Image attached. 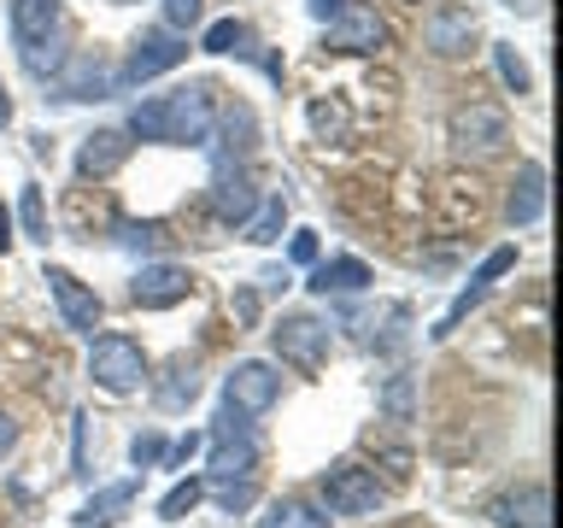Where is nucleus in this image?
I'll list each match as a JSON object with an SVG mask.
<instances>
[{
	"label": "nucleus",
	"mask_w": 563,
	"mask_h": 528,
	"mask_svg": "<svg viewBox=\"0 0 563 528\" xmlns=\"http://www.w3.org/2000/svg\"><path fill=\"white\" fill-rule=\"evenodd\" d=\"M211 123H218L211 82H188V88H170V95L141 100L130 112V135L170 141V147H200V141H211Z\"/></svg>",
	"instance_id": "f257e3e1"
},
{
	"label": "nucleus",
	"mask_w": 563,
	"mask_h": 528,
	"mask_svg": "<svg viewBox=\"0 0 563 528\" xmlns=\"http://www.w3.org/2000/svg\"><path fill=\"white\" fill-rule=\"evenodd\" d=\"M211 458H206V482H235V475H253L258 464V435L246 429V417L223 411L211 422Z\"/></svg>",
	"instance_id": "f03ea898"
},
{
	"label": "nucleus",
	"mask_w": 563,
	"mask_h": 528,
	"mask_svg": "<svg viewBox=\"0 0 563 528\" xmlns=\"http://www.w3.org/2000/svg\"><path fill=\"white\" fill-rule=\"evenodd\" d=\"M271 346H276V359H282V364H294V370H323V364H329L334 334H329L323 317L294 311V317H282V323L271 329Z\"/></svg>",
	"instance_id": "7ed1b4c3"
},
{
	"label": "nucleus",
	"mask_w": 563,
	"mask_h": 528,
	"mask_svg": "<svg viewBox=\"0 0 563 528\" xmlns=\"http://www.w3.org/2000/svg\"><path fill=\"white\" fill-rule=\"evenodd\" d=\"M88 376H95L106 394H135L141 376H147V352L130 334H100L95 352H88Z\"/></svg>",
	"instance_id": "20e7f679"
},
{
	"label": "nucleus",
	"mask_w": 563,
	"mask_h": 528,
	"mask_svg": "<svg viewBox=\"0 0 563 528\" xmlns=\"http://www.w3.org/2000/svg\"><path fill=\"white\" fill-rule=\"evenodd\" d=\"M317 493H323L329 517H376L382 499H387L382 482H376V470H358V464H334Z\"/></svg>",
	"instance_id": "39448f33"
},
{
	"label": "nucleus",
	"mask_w": 563,
	"mask_h": 528,
	"mask_svg": "<svg viewBox=\"0 0 563 528\" xmlns=\"http://www.w3.org/2000/svg\"><path fill=\"white\" fill-rule=\"evenodd\" d=\"M282 399V376L264 359H246V364H235L223 376V411H235V417H264L271 405Z\"/></svg>",
	"instance_id": "423d86ee"
},
{
	"label": "nucleus",
	"mask_w": 563,
	"mask_h": 528,
	"mask_svg": "<svg viewBox=\"0 0 563 528\" xmlns=\"http://www.w3.org/2000/svg\"><path fill=\"white\" fill-rule=\"evenodd\" d=\"M183 59H188V42H183V35H170V30L141 35V42L130 47V59H123V70H118V95H123V88H141V82L165 77V70H176Z\"/></svg>",
	"instance_id": "0eeeda50"
},
{
	"label": "nucleus",
	"mask_w": 563,
	"mask_h": 528,
	"mask_svg": "<svg viewBox=\"0 0 563 528\" xmlns=\"http://www.w3.org/2000/svg\"><path fill=\"white\" fill-rule=\"evenodd\" d=\"M118 70L100 53H65V65L53 70V100H112Z\"/></svg>",
	"instance_id": "6e6552de"
},
{
	"label": "nucleus",
	"mask_w": 563,
	"mask_h": 528,
	"mask_svg": "<svg viewBox=\"0 0 563 528\" xmlns=\"http://www.w3.org/2000/svg\"><path fill=\"white\" fill-rule=\"evenodd\" d=\"M47 288H53V306H59V317H65V329H77V334H95V323H100V294L88 288V282H77L65 271V264H47Z\"/></svg>",
	"instance_id": "1a4fd4ad"
},
{
	"label": "nucleus",
	"mask_w": 563,
	"mask_h": 528,
	"mask_svg": "<svg viewBox=\"0 0 563 528\" xmlns=\"http://www.w3.org/2000/svg\"><path fill=\"white\" fill-rule=\"evenodd\" d=\"M130 294H135L141 311H170L194 294V276H188V264H141Z\"/></svg>",
	"instance_id": "9d476101"
},
{
	"label": "nucleus",
	"mask_w": 563,
	"mask_h": 528,
	"mask_svg": "<svg viewBox=\"0 0 563 528\" xmlns=\"http://www.w3.org/2000/svg\"><path fill=\"white\" fill-rule=\"evenodd\" d=\"M329 47H341V53H376V47H387L382 12L364 7V0H346V7L329 18Z\"/></svg>",
	"instance_id": "9b49d317"
},
{
	"label": "nucleus",
	"mask_w": 563,
	"mask_h": 528,
	"mask_svg": "<svg viewBox=\"0 0 563 528\" xmlns=\"http://www.w3.org/2000/svg\"><path fill=\"white\" fill-rule=\"evenodd\" d=\"M452 141L457 147H475V153H493L499 141H510V118H505V106H487V100H470V106H457L452 112Z\"/></svg>",
	"instance_id": "f8f14e48"
},
{
	"label": "nucleus",
	"mask_w": 563,
	"mask_h": 528,
	"mask_svg": "<svg viewBox=\"0 0 563 528\" xmlns=\"http://www.w3.org/2000/svg\"><path fill=\"white\" fill-rule=\"evenodd\" d=\"M264 200V194L253 188V176H246L241 165H229V158H223V165H218V176H211V194H206V206H211V218H218V223H246V218H253V206Z\"/></svg>",
	"instance_id": "ddd939ff"
},
{
	"label": "nucleus",
	"mask_w": 563,
	"mask_h": 528,
	"mask_svg": "<svg viewBox=\"0 0 563 528\" xmlns=\"http://www.w3.org/2000/svg\"><path fill=\"white\" fill-rule=\"evenodd\" d=\"M422 42H429L434 59H464V53L475 47V12L457 7V0H446V7L429 12V24H422Z\"/></svg>",
	"instance_id": "4468645a"
},
{
	"label": "nucleus",
	"mask_w": 563,
	"mask_h": 528,
	"mask_svg": "<svg viewBox=\"0 0 563 528\" xmlns=\"http://www.w3.org/2000/svg\"><path fill=\"white\" fill-rule=\"evenodd\" d=\"M510 264H517V246H493V253L482 258V271H475V276H470V288H464V294H457V299H452V311H446V317H440V323L429 329V334H434V341H446V334H452L457 323H464V311L475 306V299H487V288H493V282H499V276L510 271Z\"/></svg>",
	"instance_id": "2eb2a0df"
},
{
	"label": "nucleus",
	"mask_w": 563,
	"mask_h": 528,
	"mask_svg": "<svg viewBox=\"0 0 563 528\" xmlns=\"http://www.w3.org/2000/svg\"><path fill=\"white\" fill-rule=\"evenodd\" d=\"M487 517L499 528H552V499H545V487H517V493H499L487 505Z\"/></svg>",
	"instance_id": "dca6fc26"
},
{
	"label": "nucleus",
	"mask_w": 563,
	"mask_h": 528,
	"mask_svg": "<svg viewBox=\"0 0 563 528\" xmlns=\"http://www.w3.org/2000/svg\"><path fill=\"white\" fill-rule=\"evenodd\" d=\"M540 218H545V165H522L517 183H510V194H505V223L528 229Z\"/></svg>",
	"instance_id": "f3484780"
},
{
	"label": "nucleus",
	"mask_w": 563,
	"mask_h": 528,
	"mask_svg": "<svg viewBox=\"0 0 563 528\" xmlns=\"http://www.w3.org/2000/svg\"><path fill=\"white\" fill-rule=\"evenodd\" d=\"M47 35H59V0H12V42L30 53Z\"/></svg>",
	"instance_id": "a211bd4d"
},
{
	"label": "nucleus",
	"mask_w": 563,
	"mask_h": 528,
	"mask_svg": "<svg viewBox=\"0 0 563 528\" xmlns=\"http://www.w3.org/2000/svg\"><path fill=\"white\" fill-rule=\"evenodd\" d=\"M130 147H135L130 130H95V135L77 147V170H82V176H112L123 158H130Z\"/></svg>",
	"instance_id": "6ab92c4d"
},
{
	"label": "nucleus",
	"mask_w": 563,
	"mask_h": 528,
	"mask_svg": "<svg viewBox=\"0 0 563 528\" xmlns=\"http://www.w3.org/2000/svg\"><path fill=\"white\" fill-rule=\"evenodd\" d=\"M369 282H376V276H369L364 258H323V264H311L306 288L329 299V294H358V288H369Z\"/></svg>",
	"instance_id": "aec40b11"
},
{
	"label": "nucleus",
	"mask_w": 563,
	"mask_h": 528,
	"mask_svg": "<svg viewBox=\"0 0 563 528\" xmlns=\"http://www.w3.org/2000/svg\"><path fill=\"white\" fill-rule=\"evenodd\" d=\"M135 493H141V482L130 475V482H112V487H100L95 499H88L82 510H77V528H118L123 522V510L135 505Z\"/></svg>",
	"instance_id": "412c9836"
},
{
	"label": "nucleus",
	"mask_w": 563,
	"mask_h": 528,
	"mask_svg": "<svg viewBox=\"0 0 563 528\" xmlns=\"http://www.w3.org/2000/svg\"><path fill=\"white\" fill-rule=\"evenodd\" d=\"M194 399H200V370H194V359H176L165 370V382L153 387V405L158 411H183V405H194Z\"/></svg>",
	"instance_id": "4be33fe9"
},
{
	"label": "nucleus",
	"mask_w": 563,
	"mask_h": 528,
	"mask_svg": "<svg viewBox=\"0 0 563 528\" xmlns=\"http://www.w3.org/2000/svg\"><path fill=\"white\" fill-rule=\"evenodd\" d=\"M282 223H288V200H282V194H271V200H258V206H253V218L241 223V241L271 246V241L282 235Z\"/></svg>",
	"instance_id": "5701e85b"
},
{
	"label": "nucleus",
	"mask_w": 563,
	"mask_h": 528,
	"mask_svg": "<svg viewBox=\"0 0 563 528\" xmlns=\"http://www.w3.org/2000/svg\"><path fill=\"white\" fill-rule=\"evenodd\" d=\"M382 417L387 422H417V376H387V387H382Z\"/></svg>",
	"instance_id": "b1692460"
},
{
	"label": "nucleus",
	"mask_w": 563,
	"mask_h": 528,
	"mask_svg": "<svg viewBox=\"0 0 563 528\" xmlns=\"http://www.w3.org/2000/svg\"><path fill=\"white\" fill-rule=\"evenodd\" d=\"M246 42H253V35H246L241 18H218V24L200 35V47H206V53H253Z\"/></svg>",
	"instance_id": "393cba45"
},
{
	"label": "nucleus",
	"mask_w": 563,
	"mask_h": 528,
	"mask_svg": "<svg viewBox=\"0 0 563 528\" xmlns=\"http://www.w3.org/2000/svg\"><path fill=\"white\" fill-rule=\"evenodd\" d=\"M200 499H206V482H200V475H188V482H176L165 499H158V517H165V522H183Z\"/></svg>",
	"instance_id": "a878e982"
},
{
	"label": "nucleus",
	"mask_w": 563,
	"mask_h": 528,
	"mask_svg": "<svg viewBox=\"0 0 563 528\" xmlns=\"http://www.w3.org/2000/svg\"><path fill=\"white\" fill-rule=\"evenodd\" d=\"M253 147V112L246 106H229L223 112V141H218V158H229V153H246Z\"/></svg>",
	"instance_id": "bb28decb"
},
{
	"label": "nucleus",
	"mask_w": 563,
	"mask_h": 528,
	"mask_svg": "<svg viewBox=\"0 0 563 528\" xmlns=\"http://www.w3.org/2000/svg\"><path fill=\"white\" fill-rule=\"evenodd\" d=\"M493 65H499V77H505L510 95H528V88H534V77H528V65H522V53L510 47V42H493Z\"/></svg>",
	"instance_id": "cd10ccee"
},
{
	"label": "nucleus",
	"mask_w": 563,
	"mask_h": 528,
	"mask_svg": "<svg viewBox=\"0 0 563 528\" xmlns=\"http://www.w3.org/2000/svg\"><path fill=\"white\" fill-rule=\"evenodd\" d=\"M18 223H24L30 241H47V206H42V188L24 183V194H18Z\"/></svg>",
	"instance_id": "c85d7f7f"
},
{
	"label": "nucleus",
	"mask_w": 563,
	"mask_h": 528,
	"mask_svg": "<svg viewBox=\"0 0 563 528\" xmlns=\"http://www.w3.org/2000/svg\"><path fill=\"white\" fill-rule=\"evenodd\" d=\"M206 493H211V499H218V505L229 510V517H235V510H246V505L258 499L253 475H235V482H206Z\"/></svg>",
	"instance_id": "c756f323"
},
{
	"label": "nucleus",
	"mask_w": 563,
	"mask_h": 528,
	"mask_svg": "<svg viewBox=\"0 0 563 528\" xmlns=\"http://www.w3.org/2000/svg\"><path fill=\"white\" fill-rule=\"evenodd\" d=\"M258 528H329V517H323V510H311V505H276Z\"/></svg>",
	"instance_id": "7c9ffc66"
},
{
	"label": "nucleus",
	"mask_w": 563,
	"mask_h": 528,
	"mask_svg": "<svg viewBox=\"0 0 563 528\" xmlns=\"http://www.w3.org/2000/svg\"><path fill=\"white\" fill-rule=\"evenodd\" d=\"M24 65H30V77H42V82H47L53 70L65 65V42H59V35H47L42 47H30V53H24Z\"/></svg>",
	"instance_id": "2f4dec72"
},
{
	"label": "nucleus",
	"mask_w": 563,
	"mask_h": 528,
	"mask_svg": "<svg viewBox=\"0 0 563 528\" xmlns=\"http://www.w3.org/2000/svg\"><path fill=\"white\" fill-rule=\"evenodd\" d=\"M158 458H165V435H153V429H147V435H135V440H130V464H135V470H153Z\"/></svg>",
	"instance_id": "473e14b6"
},
{
	"label": "nucleus",
	"mask_w": 563,
	"mask_h": 528,
	"mask_svg": "<svg viewBox=\"0 0 563 528\" xmlns=\"http://www.w3.org/2000/svg\"><path fill=\"white\" fill-rule=\"evenodd\" d=\"M200 12H206V0H165V24H170V30L200 24Z\"/></svg>",
	"instance_id": "72a5a7b5"
},
{
	"label": "nucleus",
	"mask_w": 563,
	"mask_h": 528,
	"mask_svg": "<svg viewBox=\"0 0 563 528\" xmlns=\"http://www.w3.org/2000/svg\"><path fill=\"white\" fill-rule=\"evenodd\" d=\"M200 447H206V435H200V429H188V440H176V447H165V458H158V464L176 470V464H188V458L200 452Z\"/></svg>",
	"instance_id": "f704fd0d"
},
{
	"label": "nucleus",
	"mask_w": 563,
	"mask_h": 528,
	"mask_svg": "<svg viewBox=\"0 0 563 528\" xmlns=\"http://www.w3.org/2000/svg\"><path fill=\"white\" fill-rule=\"evenodd\" d=\"M123 241H130V246H165L170 235L158 223H123Z\"/></svg>",
	"instance_id": "c9c22d12"
},
{
	"label": "nucleus",
	"mask_w": 563,
	"mask_h": 528,
	"mask_svg": "<svg viewBox=\"0 0 563 528\" xmlns=\"http://www.w3.org/2000/svg\"><path fill=\"white\" fill-rule=\"evenodd\" d=\"M288 258L294 264H317V229H299V235L288 241Z\"/></svg>",
	"instance_id": "e433bc0d"
},
{
	"label": "nucleus",
	"mask_w": 563,
	"mask_h": 528,
	"mask_svg": "<svg viewBox=\"0 0 563 528\" xmlns=\"http://www.w3.org/2000/svg\"><path fill=\"white\" fill-rule=\"evenodd\" d=\"M311 123L329 135V130H341V123H346V112H341V106H329V100H317V106H311Z\"/></svg>",
	"instance_id": "4c0bfd02"
},
{
	"label": "nucleus",
	"mask_w": 563,
	"mask_h": 528,
	"mask_svg": "<svg viewBox=\"0 0 563 528\" xmlns=\"http://www.w3.org/2000/svg\"><path fill=\"white\" fill-rule=\"evenodd\" d=\"M12 447H18V422H12L7 411H0V458H7Z\"/></svg>",
	"instance_id": "58836bf2"
},
{
	"label": "nucleus",
	"mask_w": 563,
	"mask_h": 528,
	"mask_svg": "<svg viewBox=\"0 0 563 528\" xmlns=\"http://www.w3.org/2000/svg\"><path fill=\"white\" fill-rule=\"evenodd\" d=\"M235 311H241V323H253V317H258V294H235Z\"/></svg>",
	"instance_id": "ea45409f"
},
{
	"label": "nucleus",
	"mask_w": 563,
	"mask_h": 528,
	"mask_svg": "<svg viewBox=\"0 0 563 528\" xmlns=\"http://www.w3.org/2000/svg\"><path fill=\"white\" fill-rule=\"evenodd\" d=\"M306 7H311V18H323V24H329V18H334V12H341V7H346V0H306Z\"/></svg>",
	"instance_id": "a19ab883"
},
{
	"label": "nucleus",
	"mask_w": 563,
	"mask_h": 528,
	"mask_svg": "<svg viewBox=\"0 0 563 528\" xmlns=\"http://www.w3.org/2000/svg\"><path fill=\"white\" fill-rule=\"evenodd\" d=\"M12 246V218H7V206H0V253Z\"/></svg>",
	"instance_id": "79ce46f5"
},
{
	"label": "nucleus",
	"mask_w": 563,
	"mask_h": 528,
	"mask_svg": "<svg viewBox=\"0 0 563 528\" xmlns=\"http://www.w3.org/2000/svg\"><path fill=\"white\" fill-rule=\"evenodd\" d=\"M12 123V95H7V82H0V130Z\"/></svg>",
	"instance_id": "37998d69"
},
{
	"label": "nucleus",
	"mask_w": 563,
	"mask_h": 528,
	"mask_svg": "<svg viewBox=\"0 0 563 528\" xmlns=\"http://www.w3.org/2000/svg\"><path fill=\"white\" fill-rule=\"evenodd\" d=\"M510 7H534V0H510Z\"/></svg>",
	"instance_id": "c03bdc74"
}]
</instances>
